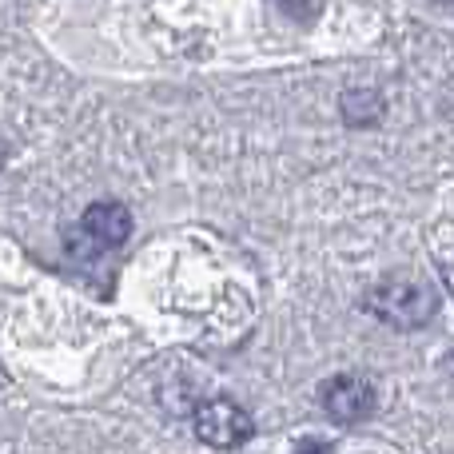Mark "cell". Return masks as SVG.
Wrapping results in <instances>:
<instances>
[{
	"instance_id": "3957f363",
	"label": "cell",
	"mask_w": 454,
	"mask_h": 454,
	"mask_svg": "<svg viewBox=\"0 0 454 454\" xmlns=\"http://www.w3.org/2000/svg\"><path fill=\"white\" fill-rule=\"evenodd\" d=\"M128 235H132V215H128L124 204H92L76 227L80 243H72V251L104 255V251H116Z\"/></svg>"
},
{
	"instance_id": "7a4b0ae2",
	"label": "cell",
	"mask_w": 454,
	"mask_h": 454,
	"mask_svg": "<svg viewBox=\"0 0 454 454\" xmlns=\"http://www.w3.org/2000/svg\"><path fill=\"white\" fill-rule=\"evenodd\" d=\"M196 434L200 442L215 450H231L255 434V419L231 399H204L196 407Z\"/></svg>"
},
{
	"instance_id": "8992f818",
	"label": "cell",
	"mask_w": 454,
	"mask_h": 454,
	"mask_svg": "<svg viewBox=\"0 0 454 454\" xmlns=\"http://www.w3.org/2000/svg\"><path fill=\"white\" fill-rule=\"evenodd\" d=\"M275 8H279L283 16H291L295 24H307L315 16V0H275Z\"/></svg>"
},
{
	"instance_id": "ba28073f",
	"label": "cell",
	"mask_w": 454,
	"mask_h": 454,
	"mask_svg": "<svg viewBox=\"0 0 454 454\" xmlns=\"http://www.w3.org/2000/svg\"><path fill=\"white\" fill-rule=\"evenodd\" d=\"M439 4H442V8H454V0H439Z\"/></svg>"
},
{
	"instance_id": "6da1fadb",
	"label": "cell",
	"mask_w": 454,
	"mask_h": 454,
	"mask_svg": "<svg viewBox=\"0 0 454 454\" xmlns=\"http://www.w3.org/2000/svg\"><path fill=\"white\" fill-rule=\"evenodd\" d=\"M367 311L399 331H419L434 319L439 299H434V291L427 283L411 279V275H387L367 295Z\"/></svg>"
},
{
	"instance_id": "277c9868",
	"label": "cell",
	"mask_w": 454,
	"mask_h": 454,
	"mask_svg": "<svg viewBox=\"0 0 454 454\" xmlns=\"http://www.w3.org/2000/svg\"><path fill=\"white\" fill-rule=\"evenodd\" d=\"M323 411L335 423H363L375 415V387L363 375H335L323 383Z\"/></svg>"
},
{
	"instance_id": "52a82bcc",
	"label": "cell",
	"mask_w": 454,
	"mask_h": 454,
	"mask_svg": "<svg viewBox=\"0 0 454 454\" xmlns=\"http://www.w3.org/2000/svg\"><path fill=\"white\" fill-rule=\"evenodd\" d=\"M295 454H335V447L331 442H323V439H307V442H299Z\"/></svg>"
},
{
	"instance_id": "5b68a950",
	"label": "cell",
	"mask_w": 454,
	"mask_h": 454,
	"mask_svg": "<svg viewBox=\"0 0 454 454\" xmlns=\"http://www.w3.org/2000/svg\"><path fill=\"white\" fill-rule=\"evenodd\" d=\"M339 108H343V120L351 128H367V124H379V120H383V96L371 92V88H351Z\"/></svg>"
}]
</instances>
